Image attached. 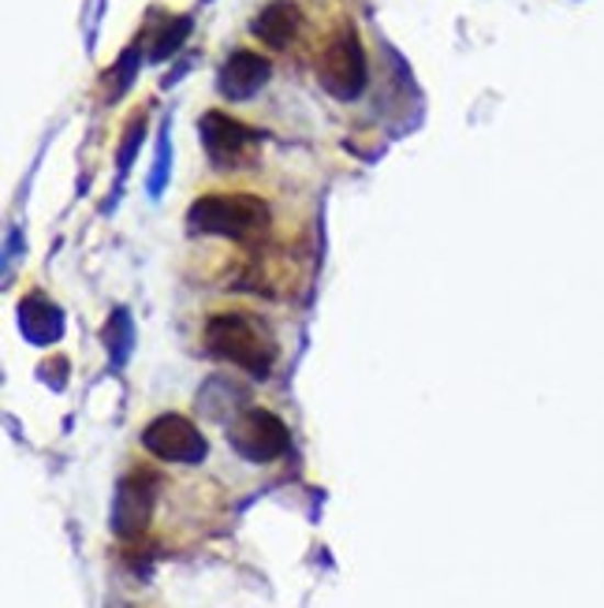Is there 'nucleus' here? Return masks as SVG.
I'll return each instance as SVG.
<instances>
[{"label":"nucleus","instance_id":"nucleus-7","mask_svg":"<svg viewBox=\"0 0 604 608\" xmlns=\"http://www.w3.org/2000/svg\"><path fill=\"white\" fill-rule=\"evenodd\" d=\"M198 131H202V146L216 168L247 165L254 146H258V135H254L247 123L228 117V112H205L202 123H198Z\"/></svg>","mask_w":604,"mask_h":608},{"label":"nucleus","instance_id":"nucleus-12","mask_svg":"<svg viewBox=\"0 0 604 608\" xmlns=\"http://www.w3.org/2000/svg\"><path fill=\"white\" fill-rule=\"evenodd\" d=\"M112 325H116V329H105V344H116V358H124L127 340H131V332H127V313L120 310L116 318H112Z\"/></svg>","mask_w":604,"mask_h":608},{"label":"nucleus","instance_id":"nucleus-3","mask_svg":"<svg viewBox=\"0 0 604 608\" xmlns=\"http://www.w3.org/2000/svg\"><path fill=\"white\" fill-rule=\"evenodd\" d=\"M370 68H366V49L362 37L351 26H339L317 49V82L321 90H328L336 101H355L366 90Z\"/></svg>","mask_w":604,"mask_h":608},{"label":"nucleus","instance_id":"nucleus-8","mask_svg":"<svg viewBox=\"0 0 604 608\" xmlns=\"http://www.w3.org/2000/svg\"><path fill=\"white\" fill-rule=\"evenodd\" d=\"M269 75H272V64L261 53L235 49L228 60H224L221 75H216V90L228 101H250L254 93L269 82Z\"/></svg>","mask_w":604,"mask_h":608},{"label":"nucleus","instance_id":"nucleus-9","mask_svg":"<svg viewBox=\"0 0 604 608\" xmlns=\"http://www.w3.org/2000/svg\"><path fill=\"white\" fill-rule=\"evenodd\" d=\"M302 31V12L291 0H269L258 15L250 19V34L269 49H288Z\"/></svg>","mask_w":604,"mask_h":608},{"label":"nucleus","instance_id":"nucleus-5","mask_svg":"<svg viewBox=\"0 0 604 608\" xmlns=\"http://www.w3.org/2000/svg\"><path fill=\"white\" fill-rule=\"evenodd\" d=\"M154 500H157V474L154 471H131L124 482L116 486L112 497V534L135 541L146 534L149 516H154Z\"/></svg>","mask_w":604,"mask_h":608},{"label":"nucleus","instance_id":"nucleus-11","mask_svg":"<svg viewBox=\"0 0 604 608\" xmlns=\"http://www.w3.org/2000/svg\"><path fill=\"white\" fill-rule=\"evenodd\" d=\"M187 31H191V23L187 19H176L172 23V31H165L157 37V45H154V60H165V56H172L179 49V42L187 37Z\"/></svg>","mask_w":604,"mask_h":608},{"label":"nucleus","instance_id":"nucleus-4","mask_svg":"<svg viewBox=\"0 0 604 608\" xmlns=\"http://www.w3.org/2000/svg\"><path fill=\"white\" fill-rule=\"evenodd\" d=\"M291 433L266 407H250L232 422V449L250 463H272L288 452Z\"/></svg>","mask_w":604,"mask_h":608},{"label":"nucleus","instance_id":"nucleus-1","mask_svg":"<svg viewBox=\"0 0 604 608\" xmlns=\"http://www.w3.org/2000/svg\"><path fill=\"white\" fill-rule=\"evenodd\" d=\"M205 347L224 363L247 369L250 377H269L272 363H277V340L250 313H213L205 325Z\"/></svg>","mask_w":604,"mask_h":608},{"label":"nucleus","instance_id":"nucleus-6","mask_svg":"<svg viewBox=\"0 0 604 608\" xmlns=\"http://www.w3.org/2000/svg\"><path fill=\"white\" fill-rule=\"evenodd\" d=\"M143 449L165 463H198L205 460V436L183 414H160L143 430Z\"/></svg>","mask_w":604,"mask_h":608},{"label":"nucleus","instance_id":"nucleus-10","mask_svg":"<svg viewBox=\"0 0 604 608\" xmlns=\"http://www.w3.org/2000/svg\"><path fill=\"white\" fill-rule=\"evenodd\" d=\"M19 329H23V336L34 340V344H56L64 332V318L49 299L31 296L19 302Z\"/></svg>","mask_w":604,"mask_h":608},{"label":"nucleus","instance_id":"nucleus-2","mask_svg":"<svg viewBox=\"0 0 604 608\" xmlns=\"http://www.w3.org/2000/svg\"><path fill=\"white\" fill-rule=\"evenodd\" d=\"M272 213L258 195L247 191H210L194 198L187 209L191 232L202 235H224V240H250L269 228Z\"/></svg>","mask_w":604,"mask_h":608}]
</instances>
